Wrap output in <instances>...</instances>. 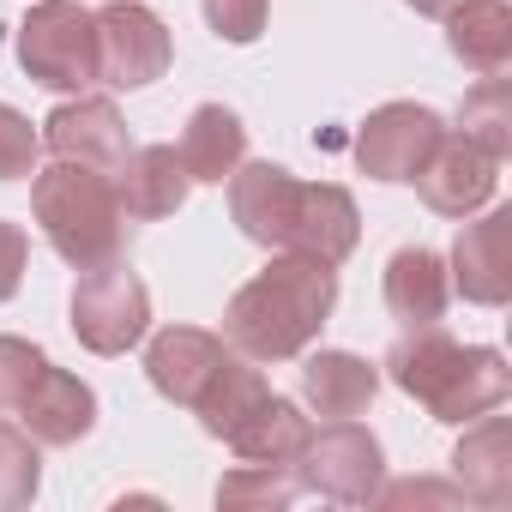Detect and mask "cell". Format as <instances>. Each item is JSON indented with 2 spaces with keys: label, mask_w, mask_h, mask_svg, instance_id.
Here are the masks:
<instances>
[{
  "label": "cell",
  "mask_w": 512,
  "mask_h": 512,
  "mask_svg": "<svg viewBox=\"0 0 512 512\" xmlns=\"http://www.w3.org/2000/svg\"><path fill=\"white\" fill-rule=\"evenodd\" d=\"M37 157H43V133L31 127V115H19L13 103H0V181L37 175Z\"/></svg>",
  "instance_id": "obj_26"
},
{
  "label": "cell",
  "mask_w": 512,
  "mask_h": 512,
  "mask_svg": "<svg viewBox=\"0 0 512 512\" xmlns=\"http://www.w3.org/2000/svg\"><path fill=\"white\" fill-rule=\"evenodd\" d=\"M43 145L61 157V163H91V169H115L133 139H127V121L109 97H67L61 109H49L43 121Z\"/></svg>",
  "instance_id": "obj_13"
},
{
  "label": "cell",
  "mask_w": 512,
  "mask_h": 512,
  "mask_svg": "<svg viewBox=\"0 0 512 512\" xmlns=\"http://www.w3.org/2000/svg\"><path fill=\"white\" fill-rule=\"evenodd\" d=\"M199 7H205V25L223 43H235V49L260 43L266 37V19H272V0H199Z\"/></svg>",
  "instance_id": "obj_27"
},
{
  "label": "cell",
  "mask_w": 512,
  "mask_h": 512,
  "mask_svg": "<svg viewBox=\"0 0 512 512\" xmlns=\"http://www.w3.org/2000/svg\"><path fill=\"white\" fill-rule=\"evenodd\" d=\"M31 217L37 229L49 235V247L73 272H91L103 260H121V199H115V181L109 169H91V163H49L37 169L31 181Z\"/></svg>",
  "instance_id": "obj_4"
},
{
  "label": "cell",
  "mask_w": 512,
  "mask_h": 512,
  "mask_svg": "<svg viewBox=\"0 0 512 512\" xmlns=\"http://www.w3.org/2000/svg\"><path fill=\"white\" fill-rule=\"evenodd\" d=\"M386 374L404 398H416L446 428H464V422H476L512 398L506 356L488 344H458L440 326H416L410 338H398L386 356Z\"/></svg>",
  "instance_id": "obj_3"
},
{
  "label": "cell",
  "mask_w": 512,
  "mask_h": 512,
  "mask_svg": "<svg viewBox=\"0 0 512 512\" xmlns=\"http://www.w3.org/2000/svg\"><path fill=\"white\" fill-rule=\"evenodd\" d=\"M458 133H464L470 145H482L494 163L512 157V85H506L500 73H482V79L464 91V103H458Z\"/></svg>",
  "instance_id": "obj_23"
},
{
  "label": "cell",
  "mask_w": 512,
  "mask_h": 512,
  "mask_svg": "<svg viewBox=\"0 0 512 512\" xmlns=\"http://www.w3.org/2000/svg\"><path fill=\"white\" fill-rule=\"evenodd\" d=\"M308 434H314V422L302 416V404H290V398L272 392L260 410H253V416L229 434V446H235L241 464H296L302 446H308Z\"/></svg>",
  "instance_id": "obj_21"
},
{
  "label": "cell",
  "mask_w": 512,
  "mask_h": 512,
  "mask_svg": "<svg viewBox=\"0 0 512 512\" xmlns=\"http://www.w3.org/2000/svg\"><path fill=\"white\" fill-rule=\"evenodd\" d=\"M175 157H181V169H187L193 187H223L247 163V127H241V115L223 109V103H199L187 115V127H181Z\"/></svg>",
  "instance_id": "obj_18"
},
{
  "label": "cell",
  "mask_w": 512,
  "mask_h": 512,
  "mask_svg": "<svg viewBox=\"0 0 512 512\" xmlns=\"http://www.w3.org/2000/svg\"><path fill=\"white\" fill-rule=\"evenodd\" d=\"M452 482L476 506H512V422L506 416H476L464 422V440L452 446Z\"/></svg>",
  "instance_id": "obj_16"
},
{
  "label": "cell",
  "mask_w": 512,
  "mask_h": 512,
  "mask_svg": "<svg viewBox=\"0 0 512 512\" xmlns=\"http://www.w3.org/2000/svg\"><path fill=\"white\" fill-rule=\"evenodd\" d=\"M506 235H512V205H482L476 217H464V229L446 253V278L470 308H506L512 302Z\"/></svg>",
  "instance_id": "obj_10"
},
{
  "label": "cell",
  "mask_w": 512,
  "mask_h": 512,
  "mask_svg": "<svg viewBox=\"0 0 512 512\" xmlns=\"http://www.w3.org/2000/svg\"><path fill=\"white\" fill-rule=\"evenodd\" d=\"M223 187L235 229L266 253H308L320 266H344L362 241V211L338 181H296L284 163H241Z\"/></svg>",
  "instance_id": "obj_1"
},
{
  "label": "cell",
  "mask_w": 512,
  "mask_h": 512,
  "mask_svg": "<svg viewBox=\"0 0 512 512\" xmlns=\"http://www.w3.org/2000/svg\"><path fill=\"white\" fill-rule=\"evenodd\" d=\"M43 350L31 338H13V332H0V410H19V398L31 392V380L43 374Z\"/></svg>",
  "instance_id": "obj_29"
},
{
  "label": "cell",
  "mask_w": 512,
  "mask_h": 512,
  "mask_svg": "<svg viewBox=\"0 0 512 512\" xmlns=\"http://www.w3.org/2000/svg\"><path fill=\"white\" fill-rule=\"evenodd\" d=\"M272 398V386H266V374L253 368L247 356H235L229 350V362L211 374V386L199 392V404H193V416H199V428L211 434V440H229L253 410H260Z\"/></svg>",
  "instance_id": "obj_22"
},
{
  "label": "cell",
  "mask_w": 512,
  "mask_h": 512,
  "mask_svg": "<svg viewBox=\"0 0 512 512\" xmlns=\"http://www.w3.org/2000/svg\"><path fill=\"white\" fill-rule=\"evenodd\" d=\"M494 187H500V163L470 145L464 133H440V145L428 151V163L416 169V193L428 211L440 217H476L482 205H494Z\"/></svg>",
  "instance_id": "obj_11"
},
{
  "label": "cell",
  "mask_w": 512,
  "mask_h": 512,
  "mask_svg": "<svg viewBox=\"0 0 512 512\" xmlns=\"http://www.w3.org/2000/svg\"><path fill=\"white\" fill-rule=\"evenodd\" d=\"M97 19V85L115 91H145L169 73L175 61V37L169 25L145 7V0H109Z\"/></svg>",
  "instance_id": "obj_8"
},
{
  "label": "cell",
  "mask_w": 512,
  "mask_h": 512,
  "mask_svg": "<svg viewBox=\"0 0 512 512\" xmlns=\"http://www.w3.org/2000/svg\"><path fill=\"white\" fill-rule=\"evenodd\" d=\"M296 494H302L296 464H235L217 482V506L229 512H284Z\"/></svg>",
  "instance_id": "obj_24"
},
{
  "label": "cell",
  "mask_w": 512,
  "mask_h": 512,
  "mask_svg": "<svg viewBox=\"0 0 512 512\" xmlns=\"http://www.w3.org/2000/svg\"><path fill=\"white\" fill-rule=\"evenodd\" d=\"M19 67L61 97L91 91L97 85V19L79 0H37L19 25Z\"/></svg>",
  "instance_id": "obj_5"
},
{
  "label": "cell",
  "mask_w": 512,
  "mask_h": 512,
  "mask_svg": "<svg viewBox=\"0 0 512 512\" xmlns=\"http://www.w3.org/2000/svg\"><path fill=\"white\" fill-rule=\"evenodd\" d=\"M296 476H302V488H314L338 506H368L386 482V452L356 416H344V422H326V428L308 434V446L296 458Z\"/></svg>",
  "instance_id": "obj_7"
},
{
  "label": "cell",
  "mask_w": 512,
  "mask_h": 512,
  "mask_svg": "<svg viewBox=\"0 0 512 512\" xmlns=\"http://www.w3.org/2000/svg\"><path fill=\"white\" fill-rule=\"evenodd\" d=\"M151 332V290L139 284V272H127L121 260H103L91 272H79L73 284V338L91 356H127L139 350Z\"/></svg>",
  "instance_id": "obj_6"
},
{
  "label": "cell",
  "mask_w": 512,
  "mask_h": 512,
  "mask_svg": "<svg viewBox=\"0 0 512 512\" xmlns=\"http://www.w3.org/2000/svg\"><path fill=\"white\" fill-rule=\"evenodd\" d=\"M380 290H386V314L398 326H410V332L416 326H440V314L452 302V278H446V260L434 247H398L386 260Z\"/></svg>",
  "instance_id": "obj_17"
},
{
  "label": "cell",
  "mask_w": 512,
  "mask_h": 512,
  "mask_svg": "<svg viewBox=\"0 0 512 512\" xmlns=\"http://www.w3.org/2000/svg\"><path fill=\"white\" fill-rule=\"evenodd\" d=\"M368 506H380V512H410V506L458 512V506H464V488H458V482H434V476H410V482H380V494H374Z\"/></svg>",
  "instance_id": "obj_28"
},
{
  "label": "cell",
  "mask_w": 512,
  "mask_h": 512,
  "mask_svg": "<svg viewBox=\"0 0 512 512\" xmlns=\"http://www.w3.org/2000/svg\"><path fill=\"white\" fill-rule=\"evenodd\" d=\"M25 266H31V241H25V229L0 217V302H13V296H19Z\"/></svg>",
  "instance_id": "obj_30"
},
{
  "label": "cell",
  "mask_w": 512,
  "mask_h": 512,
  "mask_svg": "<svg viewBox=\"0 0 512 512\" xmlns=\"http://www.w3.org/2000/svg\"><path fill=\"white\" fill-rule=\"evenodd\" d=\"M19 428H25L37 446H79V440L97 428V392H91L79 374L43 362V374H37L31 392L19 398Z\"/></svg>",
  "instance_id": "obj_14"
},
{
  "label": "cell",
  "mask_w": 512,
  "mask_h": 512,
  "mask_svg": "<svg viewBox=\"0 0 512 512\" xmlns=\"http://www.w3.org/2000/svg\"><path fill=\"white\" fill-rule=\"evenodd\" d=\"M446 49L470 73H506L512 67V7L506 0H458L446 13Z\"/></svg>",
  "instance_id": "obj_20"
},
{
  "label": "cell",
  "mask_w": 512,
  "mask_h": 512,
  "mask_svg": "<svg viewBox=\"0 0 512 512\" xmlns=\"http://www.w3.org/2000/svg\"><path fill=\"white\" fill-rule=\"evenodd\" d=\"M380 392V368L356 350H314L302 362V398L314 416L326 422H344V416H362Z\"/></svg>",
  "instance_id": "obj_19"
},
{
  "label": "cell",
  "mask_w": 512,
  "mask_h": 512,
  "mask_svg": "<svg viewBox=\"0 0 512 512\" xmlns=\"http://www.w3.org/2000/svg\"><path fill=\"white\" fill-rule=\"evenodd\" d=\"M446 121L428 103H380L362 127H356V169L368 181H416V169L428 163V151L440 145Z\"/></svg>",
  "instance_id": "obj_9"
},
{
  "label": "cell",
  "mask_w": 512,
  "mask_h": 512,
  "mask_svg": "<svg viewBox=\"0 0 512 512\" xmlns=\"http://www.w3.org/2000/svg\"><path fill=\"white\" fill-rule=\"evenodd\" d=\"M109 181H115L121 211H127V217H139V223L175 217V211L187 205V193H193V181H187V169H181L175 145H133V151L109 169Z\"/></svg>",
  "instance_id": "obj_15"
},
{
  "label": "cell",
  "mask_w": 512,
  "mask_h": 512,
  "mask_svg": "<svg viewBox=\"0 0 512 512\" xmlns=\"http://www.w3.org/2000/svg\"><path fill=\"white\" fill-rule=\"evenodd\" d=\"M338 308V266L308 253H272L266 272H253L223 308V344L247 362H296L314 350Z\"/></svg>",
  "instance_id": "obj_2"
},
{
  "label": "cell",
  "mask_w": 512,
  "mask_h": 512,
  "mask_svg": "<svg viewBox=\"0 0 512 512\" xmlns=\"http://www.w3.org/2000/svg\"><path fill=\"white\" fill-rule=\"evenodd\" d=\"M37 488H43V446L19 422H0V512L31 506Z\"/></svg>",
  "instance_id": "obj_25"
},
{
  "label": "cell",
  "mask_w": 512,
  "mask_h": 512,
  "mask_svg": "<svg viewBox=\"0 0 512 512\" xmlns=\"http://www.w3.org/2000/svg\"><path fill=\"white\" fill-rule=\"evenodd\" d=\"M404 7H416V13H428V19H446L458 0H404Z\"/></svg>",
  "instance_id": "obj_31"
},
{
  "label": "cell",
  "mask_w": 512,
  "mask_h": 512,
  "mask_svg": "<svg viewBox=\"0 0 512 512\" xmlns=\"http://www.w3.org/2000/svg\"><path fill=\"white\" fill-rule=\"evenodd\" d=\"M229 362V344L205 326H163L151 344H145V380L157 386V398L193 410L199 392L211 386V374Z\"/></svg>",
  "instance_id": "obj_12"
}]
</instances>
